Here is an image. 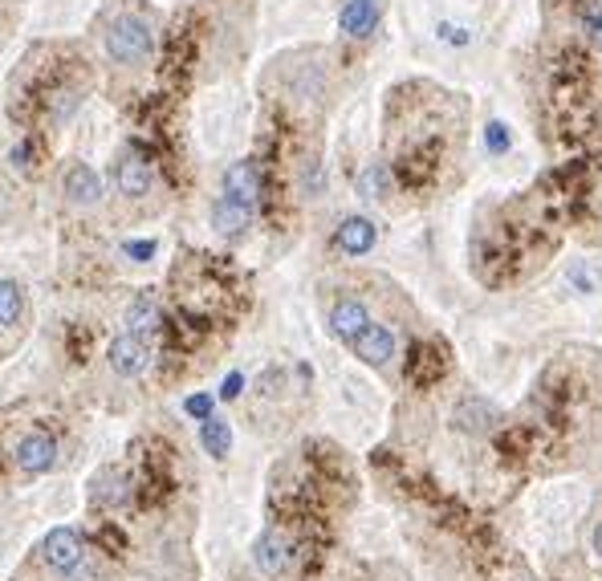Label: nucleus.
<instances>
[{"label":"nucleus","instance_id":"obj_1","mask_svg":"<svg viewBox=\"0 0 602 581\" xmlns=\"http://www.w3.org/2000/svg\"><path fill=\"white\" fill-rule=\"evenodd\" d=\"M151 45H155V37H151V25L143 17L123 13L106 29V53L118 61V66H143L151 57Z\"/></svg>","mask_w":602,"mask_h":581},{"label":"nucleus","instance_id":"obj_2","mask_svg":"<svg viewBox=\"0 0 602 581\" xmlns=\"http://www.w3.org/2000/svg\"><path fill=\"white\" fill-rule=\"evenodd\" d=\"M86 557V545H82V533L78 529H49L45 541H41V561L57 573H74Z\"/></svg>","mask_w":602,"mask_h":581},{"label":"nucleus","instance_id":"obj_3","mask_svg":"<svg viewBox=\"0 0 602 581\" xmlns=\"http://www.w3.org/2000/svg\"><path fill=\"white\" fill-rule=\"evenodd\" d=\"M326 326H330V334H334L338 342L350 346L358 334L371 326V313H367V305L358 301V297H338V301L330 305V313H326Z\"/></svg>","mask_w":602,"mask_h":581},{"label":"nucleus","instance_id":"obj_4","mask_svg":"<svg viewBox=\"0 0 602 581\" xmlns=\"http://www.w3.org/2000/svg\"><path fill=\"white\" fill-rule=\"evenodd\" d=\"M106 358H110V366H114V374H123V378H139L143 370H147V362H151V342L147 338H135V334H118L114 342H110V350H106Z\"/></svg>","mask_w":602,"mask_h":581},{"label":"nucleus","instance_id":"obj_5","mask_svg":"<svg viewBox=\"0 0 602 581\" xmlns=\"http://www.w3.org/2000/svg\"><path fill=\"white\" fill-rule=\"evenodd\" d=\"M383 21V0H342V13H338V29L350 41H367Z\"/></svg>","mask_w":602,"mask_h":581},{"label":"nucleus","instance_id":"obj_6","mask_svg":"<svg viewBox=\"0 0 602 581\" xmlns=\"http://www.w3.org/2000/svg\"><path fill=\"white\" fill-rule=\"evenodd\" d=\"M350 350H354V358H363L367 366L383 370V366H391V358H395V334H391L387 326H379V321H371V326L350 342Z\"/></svg>","mask_w":602,"mask_h":581},{"label":"nucleus","instance_id":"obj_7","mask_svg":"<svg viewBox=\"0 0 602 581\" xmlns=\"http://www.w3.org/2000/svg\"><path fill=\"white\" fill-rule=\"evenodd\" d=\"M53 464H57V443H53V435L33 431V435H25V439L17 443V468H21V472L41 476V472H49Z\"/></svg>","mask_w":602,"mask_h":581},{"label":"nucleus","instance_id":"obj_8","mask_svg":"<svg viewBox=\"0 0 602 581\" xmlns=\"http://www.w3.org/2000/svg\"><path fill=\"white\" fill-rule=\"evenodd\" d=\"M62 191H66V200L78 204V208H94L102 204V175L86 163H74L66 175H62Z\"/></svg>","mask_w":602,"mask_h":581},{"label":"nucleus","instance_id":"obj_9","mask_svg":"<svg viewBox=\"0 0 602 581\" xmlns=\"http://www.w3.org/2000/svg\"><path fill=\"white\" fill-rule=\"evenodd\" d=\"M114 183H118V191H123L127 200H143L147 191H151V163L139 151L123 155V159H118V167H114Z\"/></svg>","mask_w":602,"mask_h":581},{"label":"nucleus","instance_id":"obj_10","mask_svg":"<svg viewBox=\"0 0 602 581\" xmlns=\"http://www.w3.org/2000/svg\"><path fill=\"white\" fill-rule=\"evenodd\" d=\"M253 224V208L249 204H240L232 196H220L212 204V228L224 236V240H236V236H245V228Z\"/></svg>","mask_w":602,"mask_h":581},{"label":"nucleus","instance_id":"obj_11","mask_svg":"<svg viewBox=\"0 0 602 581\" xmlns=\"http://www.w3.org/2000/svg\"><path fill=\"white\" fill-rule=\"evenodd\" d=\"M224 196L257 208V204H261V171H257L249 159H245V163H232L228 175H224Z\"/></svg>","mask_w":602,"mask_h":581},{"label":"nucleus","instance_id":"obj_12","mask_svg":"<svg viewBox=\"0 0 602 581\" xmlns=\"http://www.w3.org/2000/svg\"><path fill=\"white\" fill-rule=\"evenodd\" d=\"M253 565L265 573V577H281L289 569V541L281 533H261L257 545H253Z\"/></svg>","mask_w":602,"mask_h":581},{"label":"nucleus","instance_id":"obj_13","mask_svg":"<svg viewBox=\"0 0 602 581\" xmlns=\"http://www.w3.org/2000/svg\"><path fill=\"white\" fill-rule=\"evenodd\" d=\"M334 244H338L346 256H367V252L375 248V224L363 220V216H350V220L338 224Z\"/></svg>","mask_w":602,"mask_h":581},{"label":"nucleus","instance_id":"obj_14","mask_svg":"<svg viewBox=\"0 0 602 581\" xmlns=\"http://www.w3.org/2000/svg\"><path fill=\"white\" fill-rule=\"evenodd\" d=\"M159 326H163V313H159V305L151 301V297H139V301H131V309H127V334H135V338H155L159 334Z\"/></svg>","mask_w":602,"mask_h":581},{"label":"nucleus","instance_id":"obj_15","mask_svg":"<svg viewBox=\"0 0 602 581\" xmlns=\"http://www.w3.org/2000/svg\"><path fill=\"white\" fill-rule=\"evenodd\" d=\"M94 496H98L102 504H110V508H123V504L131 500V484H127V476H118L114 468H102V472L94 476Z\"/></svg>","mask_w":602,"mask_h":581},{"label":"nucleus","instance_id":"obj_16","mask_svg":"<svg viewBox=\"0 0 602 581\" xmlns=\"http://www.w3.org/2000/svg\"><path fill=\"white\" fill-rule=\"evenodd\" d=\"M200 443H204V451H208L212 460H224L228 451H232V427H228L224 419L208 415V419L200 423Z\"/></svg>","mask_w":602,"mask_h":581},{"label":"nucleus","instance_id":"obj_17","mask_svg":"<svg viewBox=\"0 0 602 581\" xmlns=\"http://www.w3.org/2000/svg\"><path fill=\"white\" fill-rule=\"evenodd\" d=\"M25 313V293L17 281H0V326H17Z\"/></svg>","mask_w":602,"mask_h":581},{"label":"nucleus","instance_id":"obj_18","mask_svg":"<svg viewBox=\"0 0 602 581\" xmlns=\"http://www.w3.org/2000/svg\"><path fill=\"white\" fill-rule=\"evenodd\" d=\"M582 33L594 49H602V0H586L582 5Z\"/></svg>","mask_w":602,"mask_h":581},{"label":"nucleus","instance_id":"obj_19","mask_svg":"<svg viewBox=\"0 0 602 581\" xmlns=\"http://www.w3.org/2000/svg\"><path fill=\"white\" fill-rule=\"evenodd\" d=\"M383 187H387V171H383V163H371L363 175H358V191H363L367 200H379V196H383Z\"/></svg>","mask_w":602,"mask_h":581},{"label":"nucleus","instance_id":"obj_20","mask_svg":"<svg viewBox=\"0 0 602 581\" xmlns=\"http://www.w3.org/2000/svg\"><path fill=\"white\" fill-rule=\"evenodd\" d=\"M123 252L131 256V261H151V256H155V240H127Z\"/></svg>","mask_w":602,"mask_h":581},{"label":"nucleus","instance_id":"obj_21","mask_svg":"<svg viewBox=\"0 0 602 581\" xmlns=\"http://www.w3.org/2000/svg\"><path fill=\"white\" fill-rule=\"evenodd\" d=\"M184 407H188V415H196V419H208V415H212V399H208V395H192Z\"/></svg>","mask_w":602,"mask_h":581},{"label":"nucleus","instance_id":"obj_22","mask_svg":"<svg viewBox=\"0 0 602 581\" xmlns=\"http://www.w3.org/2000/svg\"><path fill=\"white\" fill-rule=\"evenodd\" d=\"M489 147H493V151H505V147H509V135H505V126H501V122L489 126Z\"/></svg>","mask_w":602,"mask_h":581},{"label":"nucleus","instance_id":"obj_23","mask_svg":"<svg viewBox=\"0 0 602 581\" xmlns=\"http://www.w3.org/2000/svg\"><path fill=\"white\" fill-rule=\"evenodd\" d=\"M220 395H224V399H236V395H240V374H228V378H224Z\"/></svg>","mask_w":602,"mask_h":581},{"label":"nucleus","instance_id":"obj_24","mask_svg":"<svg viewBox=\"0 0 602 581\" xmlns=\"http://www.w3.org/2000/svg\"><path fill=\"white\" fill-rule=\"evenodd\" d=\"M594 553H598V557H602V525H598V529H594Z\"/></svg>","mask_w":602,"mask_h":581}]
</instances>
